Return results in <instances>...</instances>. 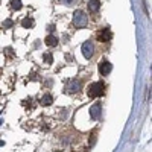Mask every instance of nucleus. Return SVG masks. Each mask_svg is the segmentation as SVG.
Here are the masks:
<instances>
[{
	"label": "nucleus",
	"mask_w": 152,
	"mask_h": 152,
	"mask_svg": "<svg viewBox=\"0 0 152 152\" xmlns=\"http://www.w3.org/2000/svg\"><path fill=\"white\" fill-rule=\"evenodd\" d=\"M73 24L78 29H84L88 24V15L85 14L84 11H76L73 14Z\"/></svg>",
	"instance_id": "nucleus-1"
},
{
	"label": "nucleus",
	"mask_w": 152,
	"mask_h": 152,
	"mask_svg": "<svg viewBox=\"0 0 152 152\" xmlns=\"http://www.w3.org/2000/svg\"><path fill=\"white\" fill-rule=\"evenodd\" d=\"M105 93V85L104 82H93L90 87H88V96L90 97H100V96H104Z\"/></svg>",
	"instance_id": "nucleus-2"
},
{
	"label": "nucleus",
	"mask_w": 152,
	"mask_h": 152,
	"mask_svg": "<svg viewBox=\"0 0 152 152\" xmlns=\"http://www.w3.org/2000/svg\"><path fill=\"white\" fill-rule=\"evenodd\" d=\"M82 88V82L79 79H69L64 85V91L67 94H75V93H79Z\"/></svg>",
	"instance_id": "nucleus-3"
},
{
	"label": "nucleus",
	"mask_w": 152,
	"mask_h": 152,
	"mask_svg": "<svg viewBox=\"0 0 152 152\" xmlns=\"http://www.w3.org/2000/svg\"><path fill=\"white\" fill-rule=\"evenodd\" d=\"M82 55L85 59H91L94 55V44L91 41H85L82 44Z\"/></svg>",
	"instance_id": "nucleus-4"
},
{
	"label": "nucleus",
	"mask_w": 152,
	"mask_h": 152,
	"mask_svg": "<svg viewBox=\"0 0 152 152\" xmlns=\"http://www.w3.org/2000/svg\"><path fill=\"white\" fill-rule=\"evenodd\" d=\"M111 37H113V34H111L110 28H104L102 31H99V34H97V40H99V41H102V43H107V41L111 40Z\"/></svg>",
	"instance_id": "nucleus-5"
},
{
	"label": "nucleus",
	"mask_w": 152,
	"mask_h": 152,
	"mask_svg": "<svg viewBox=\"0 0 152 152\" xmlns=\"http://www.w3.org/2000/svg\"><path fill=\"white\" fill-rule=\"evenodd\" d=\"M100 114H102V107H100V104H94L90 108V117L93 120H97V119H100Z\"/></svg>",
	"instance_id": "nucleus-6"
},
{
	"label": "nucleus",
	"mask_w": 152,
	"mask_h": 152,
	"mask_svg": "<svg viewBox=\"0 0 152 152\" xmlns=\"http://www.w3.org/2000/svg\"><path fill=\"white\" fill-rule=\"evenodd\" d=\"M111 70H113V64H111L110 61H104V62H100V64H99V72H100V75L107 76V75L111 73Z\"/></svg>",
	"instance_id": "nucleus-7"
},
{
	"label": "nucleus",
	"mask_w": 152,
	"mask_h": 152,
	"mask_svg": "<svg viewBox=\"0 0 152 152\" xmlns=\"http://www.w3.org/2000/svg\"><path fill=\"white\" fill-rule=\"evenodd\" d=\"M100 8V0H90L88 2V11L90 12H97Z\"/></svg>",
	"instance_id": "nucleus-8"
},
{
	"label": "nucleus",
	"mask_w": 152,
	"mask_h": 152,
	"mask_svg": "<svg viewBox=\"0 0 152 152\" xmlns=\"http://www.w3.org/2000/svg\"><path fill=\"white\" fill-rule=\"evenodd\" d=\"M52 102H53V96L52 94H44L43 97H41V100H40V104L43 105V107H49V105H52Z\"/></svg>",
	"instance_id": "nucleus-9"
},
{
	"label": "nucleus",
	"mask_w": 152,
	"mask_h": 152,
	"mask_svg": "<svg viewBox=\"0 0 152 152\" xmlns=\"http://www.w3.org/2000/svg\"><path fill=\"white\" fill-rule=\"evenodd\" d=\"M34 24H35V21H34L32 17H26V18H23V21H21V26H23V28H26V29L34 28Z\"/></svg>",
	"instance_id": "nucleus-10"
},
{
	"label": "nucleus",
	"mask_w": 152,
	"mask_h": 152,
	"mask_svg": "<svg viewBox=\"0 0 152 152\" xmlns=\"http://www.w3.org/2000/svg\"><path fill=\"white\" fill-rule=\"evenodd\" d=\"M46 44H47L49 47H55V46L58 44V38H56L55 35H49V37L46 38Z\"/></svg>",
	"instance_id": "nucleus-11"
},
{
	"label": "nucleus",
	"mask_w": 152,
	"mask_h": 152,
	"mask_svg": "<svg viewBox=\"0 0 152 152\" xmlns=\"http://www.w3.org/2000/svg\"><path fill=\"white\" fill-rule=\"evenodd\" d=\"M11 8L15 9V11L21 9V2H20V0H11Z\"/></svg>",
	"instance_id": "nucleus-12"
},
{
	"label": "nucleus",
	"mask_w": 152,
	"mask_h": 152,
	"mask_svg": "<svg viewBox=\"0 0 152 152\" xmlns=\"http://www.w3.org/2000/svg\"><path fill=\"white\" fill-rule=\"evenodd\" d=\"M44 61H46V62H49V64H52V61H53L52 55H50V53H46V55H44Z\"/></svg>",
	"instance_id": "nucleus-13"
},
{
	"label": "nucleus",
	"mask_w": 152,
	"mask_h": 152,
	"mask_svg": "<svg viewBox=\"0 0 152 152\" xmlns=\"http://www.w3.org/2000/svg\"><path fill=\"white\" fill-rule=\"evenodd\" d=\"M64 5H67V6H70V5H73V3H76V0H61Z\"/></svg>",
	"instance_id": "nucleus-14"
},
{
	"label": "nucleus",
	"mask_w": 152,
	"mask_h": 152,
	"mask_svg": "<svg viewBox=\"0 0 152 152\" xmlns=\"http://www.w3.org/2000/svg\"><path fill=\"white\" fill-rule=\"evenodd\" d=\"M12 24H14V23H12V20H6V21H3V28H11Z\"/></svg>",
	"instance_id": "nucleus-15"
}]
</instances>
